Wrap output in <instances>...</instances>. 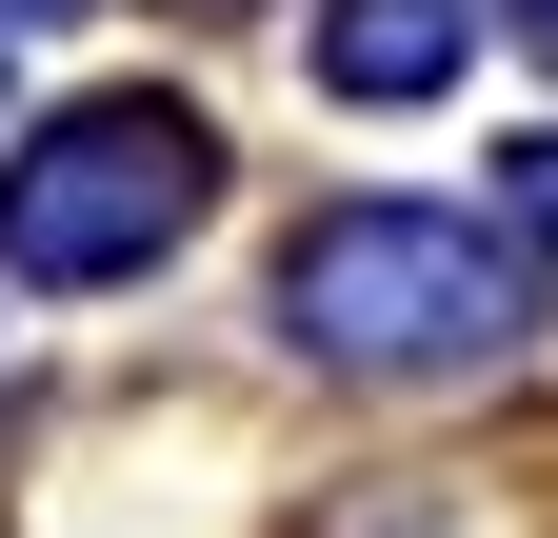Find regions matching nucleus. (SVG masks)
Returning a JSON list of instances; mask_svg holds the SVG:
<instances>
[{
    "instance_id": "obj_1",
    "label": "nucleus",
    "mask_w": 558,
    "mask_h": 538,
    "mask_svg": "<svg viewBox=\"0 0 558 538\" xmlns=\"http://www.w3.org/2000/svg\"><path fill=\"white\" fill-rule=\"evenodd\" d=\"M279 319H300L319 359H459L519 319V259L478 220H418V199H360V220H319L279 259Z\"/></svg>"
},
{
    "instance_id": "obj_2",
    "label": "nucleus",
    "mask_w": 558,
    "mask_h": 538,
    "mask_svg": "<svg viewBox=\"0 0 558 538\" xmlns=\"http://www.w3.org/2000/svg\"><path fill=\"white\" fill-rule=\"evenodd\" d=\"M199 160L220 140H199L180 100H81L21 180H0V259H21V280H120V259H160L199 220Z\"/></svg>"
},
{
    "instance_id": "obj_3",
    "label": "nucleus",
    "mask_w": 558,
    "mask_h": 538,
    "mask_svg": "<svg viewBox=\"0 0 558 538\" xmlns=\"http://www.w3.org/2000/svg\"><path fill=\"white\" fill-rule=\"evenodd\" d=\"M459 60H478V0H339L319 21V81L339 100H439Z\"/></svg>"
},
{
    "instance_id": "obj_4",
    "label": "nucleus",
    "mask_w": 558,
    "mask_h": 538,
    "mask_svg": "<svg viewBox=\"0 0 558 538\" xmlns=\"http://www.w3.org/2000/svg\"><path fill=\"white\" fill-rule=\"evenodd\" d=\"M519 220H538V240H558V140H519Z\"/></svg>"
},
{
    "instance_id": "obj_5",
    "label": "nucleus",
    "mask_w": 558,
    "mask_h": 538,
    "mask_svg": "<svg viewBox=\"0 0 558 538\" xmlns=\"http://www.w3.org/2000/svg\"><path fill=\"white\" fill-rule=\"evenodd\" d=\"M519 40H538V60H558V0H519Z\"/></svg>"
},
{
    "instance_id": "obj_6",
    "label": "nucleus",
    "mask_w": 558,
    "mask_h": 538,
    "mask_svg": "<svg viewBox=\"0 0 558 538\" xmlns=\"http://www.w3.org/2000/svg\"><path fill=\"white\" fill-rule=\"evenodd\" d=\"M0 21H60V0H0Z\"/></svg>"
}]
</instances>
